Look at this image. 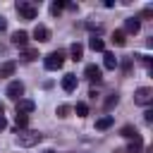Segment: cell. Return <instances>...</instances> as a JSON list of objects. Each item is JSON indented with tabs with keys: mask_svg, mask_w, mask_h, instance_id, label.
<instances>
[{
	"mask_svg": "<svg viewBox=\"0 0 153 153\" xmlns=\"http://www.w3.org/2000/svg\"><path fill=\"white\" fill-rule=\"evenodd\" d=\"M41 139H43V134H41V131H36V129H17V143H19V146H24V148L36 146Z\"/></svg>",
	"mask_w": 153,
	"mask_h": 153,
	"instance_id": "cell-1",
	"label": "cell"
},
{
	"mask_svg": "<svg viewBox=\"0 0 153 153\" xmlns=\"http://www.w3.org/2000/svg\"><path fill=\"white\" fill-rule=\"evenodd\" d=\"M14 7H17V12H19V17H22V19H26V22L36 19V14H38V7H36L33 2H29V0H19Z\"/></svg>",
	"mask_w": 153,
	"mask_h": 153,
	"instance_id": "cell-2",
	"label": "cell"
},
{
	"mask_svg": "<svg viewBox=\"0 0 153 153\" xmlns=\"http://www.w3.org/2000/svg\"><path fill=\"white\" fill-rule=\"evenodd\" d=\"M43 65H45V69L55 72V69H60V67L65 65V55H62L60 50H53V53H48V55L43 57Z\"/></svg>",
	"mask_w": 153,
	"mask_h": 153,
	"instance_id": "cell-3",
	"label": "cell"
},
{
	"mask_svg": "<svg viewBox=\"0 0 153 153\" xmlns=\"http://www.w3.org/2000/svg\"><path fill=\"white\" fill-rule=\"evenodd\" d=\"M134 103L136 105H151L153 103V88L151 86H141L134 91Z\"/></svg>",
	"mask_w": 153,
	"mask_h": 153,
	"instance_id": "cell-4",
	"label": "cell"
},
{
	"mask_svg": "<svg viewBox=\"0 0 153 153\" xmlns=\"http://www.w3.org/2000/svg\"><path fill=\"white\" fill-rule=\"evenodd\" d=\"M7 98L10 100H19L22 96H24V84L22 81H10V86H7Z\"/></svg>",
	"mask_w": 153,
	"mask_h": 153,
	"instance_id": "cell-5",
	"label": "cell"
},
{
	"mask_svg": "<svg viewBox=\"0 0 153 153\" xmlns=\"http://www.w3.org/2000/svg\"><path fill=\"white\" fill-rule=\"evenodd\" d=\"M84 74H86V79H88V81H93V84H98V81L103 79V69H100L98 65H86Z\"/></svg>",
	"mask_w": 153,
	"mask_h": 153,
	"instance_id": "cell-6",
	"label": "cell"
},
{
	"mask_svg": "<svg viewBox=\"0 0 153 153\" xmlns=\"http://www.w3.org/2000/svg\"><path fill=\"white\" fill-rule=\"evenodd\" d=\"M33 38H36L38 43L50 41V29H48V26H43V24H36V29H33Z\"/></svg>",
	"mask_w": 153,
	"mask_h": 153,
	"instance_id": "cell-7",
	"label": "cell"
},
{
	"mask_svg": "<svg viewBox=\"0 0 153 153\" xmlns=\"http://www.w3.org/2000/svg\"><path fill=\"white\" fill-rule=\"evenodd\" d=\"M33 108H36V103L29 100V98H19V100H17V112H22V115L33 112Z\"/></svg>",
	"mask_w": 153,
	"mask_h": 153,
	"instance_id": "cell-8",
	"label": "cell"
},
{
	"mask_svg": "<svg viewBox=\"0 0 153 153\" xmlns=\"http://www.w3.org/2000/svg\"><path fill=\"white\" fill-rule=\"evenodd\" d=\"M139 29H141V19H139V17H129V19H124V31H129V33H139Z\"/></svg>",
	"mask_w": 153,
	"mask_h": 153,
	"instance_id": "cell-9",
	"label": "cell"
},
{
	"mask_svg": "<svg viewBox=\"0 0 153 153\" xmlns=\"http://www.w3.org/2000/svg\"><path fill=\"white\" fill-rule=\"evenodd\" d=\"M62 88H65L67 93H72V91L76 88V76H74V74H65V76H62Z\"/></svg>",
	"mask_w": 153,
	"mask_h": 153,
	"instance_id": "cell-10",
	"label": "cell"
},
{
	"mask_svg": "<svg viewBox=\"0 0 153 153\" xmlns=\"http://www.w3.org/2000/svg\"><path fill=\"white\" fill-rule=\"evenodd\" d=\"M117 65H120V60L115 57V53H105V55H103V67H105V69H115Z\"/></svg>",
	"mask_w": 153,
	"mask_h": 153,
	"instance_id": "cell-11",
	"label": "cell"
},
{
	"mask_svg": "<svg viewBox=\"0 0 153 153\" xmlns=\"http://www.w3.org/2000/svg\"><path fill=\"white\" fill-rule=\"evenodd\" d=\"M10 41H12L14 45H26V41H29V33H26V31H14Z\"/></svg>",
	"mask_w": 153,
	"mask_h": 153,
	"instance_id": "cell-12",
	"label": "cell"
},
{
	"mask_svg": "<svg viewBox=\"0 0 153 153\" xmlns=\"http://www.w3.org/2000/svg\"><path fill=\"white\" fill-rule=\"evenodd\" d=\"M120 134H122L124 139H131V141L139 139V131H136V127H131V124H124V127L120 129Z\"/></svg>",
	"mask_w": 153,
	"mask_h": 153,
	"instance_id": "cell-13",
	"label": "cell"
},
{
	"mask_svg": "<svg viewBox=\"0 0 153 153\" xmlns=\"http://www.w3.org/2000/svg\"><path fill=\"white\" fill-rule=\"evenodd\" d=\"M112 122H115V120H112V115H105V117L96 120V129H100V131H103V129H110V127H112Z\"/></svg>",
	"mask_w": 153,
	"mask_h": 153,
	"instance_id": "cell-14",
	"label": "cell"
},
{
	"mask_svg": "<svg viewBox=\"0 0 153 153\" xmlns=\"http://www.w3.org/2000/svg\"><path fill=\"white\" fill-rule=\"evenodd\" d=\"M69 55H72V60H81L84 45H81V43H72V45H69Z\"/></svg>",
	"mask_w": 153,
	"mask_h": 153,
	"instance_id": "cell-15",
	"label": "cell"
},
{
	"mask_svg": "<svg viewBox=\"0 0 153 153\" xmlns=\"http://www.w3.org/2000/svg\"><path fill=\"white\" fill-rule=\"evenodd\" d=\"M14 69H17L14 62H5V65H0V76H2V79H5V76H12Z\"/></svg>",
	"mask_w": 153,
	"mask_h": 153,
	"instance_id": "cell-16",
	"label": "cell"
},
{
	"mask_svg": "<svg viewBox=\"0 0 153 153\" xmlns=\"http://www.w3.org/2000/svg\"><path fill=\"white\" fill-rule=\"evenodd\" d=\"M88 48L91 50H105V43H103V38H98V36H91V41H88Z\"/></svg>",
	"mask_w": 153,
	"mask_h": 153,
	"instance_id": "cell-17",
	"label": "cell"
},
{
	"mask_svg": "<svg viewBox=\"0 0 153 153\" xmlns=\"http://www.w3.org/2000/svg\"><path fill=\"white\" fill-rule=\"evenodd\" d=\"M65 7H67V2H65V0H55V2L50 5V14H55V17H57Z\"/></svg>",
	"mask_w": 153,
	"mask_h": 153,
	"instance_id": "cell-18",
	"label": "cell"
},
{
	"mask_svg": "<svg viewBox=\"0 0 153 153\" xmlns=\"http://www.w3.org/2000/svg\"><path fill=\"white\" fill-rule=\"evenodd\" d=\"M117 103H120V96H117V93H110V96L105 98V110L110 112V110H112V108H115Z\"/></svg>",
	"mask_w": 153,
	"mask_h": 153,
	"instance_id": "cell-19",
	"label": "cell"
},
{
	"mask_svg": "<svg viewBox=\"0 0 153 153\" xmlns=\"http://www.w3.org/2000/svg\"><path fill=\"white\" fill-rule=\"evenodd\" d=\"M14 122H17V129H26V124H29V115L17 112V115H14Z\"/></svg>",
	"mask_w": 153,
	"mask_h": 153,
	"instance_id": "cell-20",
	"label": "cell"
},
{
	"mask_svg": "<svg viewBox=\"0 0 153 153\" xmlns=\"http://www.w3.org/2000/svg\"><path fill=\"white\" fill-rule=\"evenodd\" d=\"M141 148H143V141H141V136H139V139H134V141L129 143L127 153H141Z\"/></svg>",
	"mask_w": 153,
	"mask_h": 153,
	"instance_id": "cell-21",
	"label": "cell"
},
{
	"mask_svg": "<svg viewBox=\"0 0 153 153\" xmlns=\"http://www.w3.org/2000/svg\"><path fill=\"white\" fill-rule=\"evenodd\" d=\"M112 43H115V45H124V43H127V33H124V31H115V33H112Z\"/></svg>",
	"mask_w": 153,
	"mask_h": 153,
	"instance_id": "cell-22",
	"label": "cell"
},
{
	"mask_svg": "<svg viewBox=\"0 0 153 153\" xmlns=\"http://www.w3.org/2000/svg\"><path fill=\"white\" fill-rule=\"evenodd\" d=\"M74 112H76L79 117H86V115H88V105H86V103H76V105H74Z\"/></svg>",
	"mask_w": 153,
	"mask_h": 153,
	"instance_id": "cell-23",
	"label": "cell"
},
{
	"mask_svg": "<svg viewBox=\"0 0 153 153\" xmlns=\"http://www.w3.org/2000/svg\"><path fill=\"white\" fill-rule=\"evenodd\" d=\"M131 65H134V57H124V62H122L124 74H129V72H131Z\"/></svg>",
	"mask_w": 153,
	"mask_h": 153,
	"instance_id": "cell-24",
	"label": "cell"
},
{
	"mask_svg": "<svg viewBox=\"0 0 153 153\" xmlns=\"http://www.w3.org/2000/svg\"><path fill=\"white\" fill-rule=\"evenodd\" d=\"M72 112V108L69 105H57V117H67Z\"/></svg>",
	"mask_w": 153,
	"mask_h": 153,
	"instance_id": "cell-25",
	"label": "cell"
},
{
	"mask_svg": "<svg viewBox=\"0 0 153 153\" xmlns=\"http://www.w3.org/2000/svg\"><path fill=\"white\" fill-rule=\"evenodd\" d=\"M36 57H38V53H36V50H24V60H26V62H33Z\"/></svg>",
	"mask_w": 153,
	"mask_h": 153,
	"instance_id": "cell-26",
	"label": "cell"
},
{
	"mask_svg": "<svg viewBox=\"0 0 153 153\" xmlns=\"http://www.w3.org/2000/svg\"><path fill=\"white\" fill-rule=\"evenodd\" d=\"M143 120H146V124H151V122H153V110H151V108L143 112Z\"/></svg>",
	"mask_w": 153,
	"mask_h": 153,
	"instance_id": "cell-27",
	"label": "cell"
},
{
	"mask_svg": "<svg viewBox=\"0 0 153 153\" xmlns=\"http://www.w3.org/2000/svg\"><path fill=\"white\" fill-rule=\"evenodd\" d=\"M2 129H7V120H5V115H0V131Z\"/></svg>",
	"mask_w": 153,
	"mask_h": 153,
	"instance_id": "cell-28",
	"label": "cell"
},
{
	"mask_svg": "<svg viewBox=\"0 0 153 153\" xmlns=\"http://www.w3.org/2000/svg\"><path fill=\"white\" fill-rule=\"evenodd\" d=\"M5 29H7V19H5V17H0V31H5Z\"/></svg>",
	"mask_w": 153,
	"mask_h": 153,
	"instance_id": "cell-29",
	"label": "cell"
},
{
	"mask_svg": "<svg viewBox=\"0 0 153 153\" xmlns=\"http://www.w3.org/2000/svg\"><path fill=\"white\" fill-rule=\"evenodd\" d=\"M2 112H5V105H2V103H0V115H2Z\"/></svg>",
	"mask_w": 153,
	"mask_h": 153,
	"instance_id": "cell-30",
	"label": "cell"
},
{
	"mask_svg": "<svg viewBox=\"0 0 153 153\" xmlns=\"http://www.w3.org/2000/svg\"><path fill=\"white\" fill-rule=\"evenodd\" d=\"M45 153H55V151H45Z\"/></svg>",
	"mask_w": 153,
	"mask_h": 153,
	"instance_id": "cell-31",
	"label": "cell"
}]
</instances>
